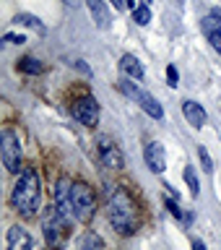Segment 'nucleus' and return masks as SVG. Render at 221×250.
Masks as SVG:
<instances>
[{
  "label": "nucleus",
  "instance_id": "obj_8",
  "mask_svg": "<svg viewBox=\"0 0 221 250\" xmlns=\"http://www.w3.org/2000/svg\"><path fill=\"white\" fill-rule=\"evenodd\" d=\"M143 159H146V167L154 172V175H159V172L167 169V151H164V146L159 141H151V144H146L143 148Z\"/></svg>",
  "mask_w": 221,
  "mask_h": 250
},
{
  "label": "nucleus",
  "instance_id": "obj_16",
  "mask_svg": "<svg viewBox=\"0 0 221 250\" xmlns=\"http://www.w3.org/2000/svg\"><path fill=\"white\" fill-rule=\"evenodd\" d=\"M13 23H19V26H26V29H34L37 34H44V31H47L44 23L39 21L37 16H31V13H19V16L13 19Z\"/></svg>",
  "mask_w": 221,
  "mask_h": 250
},
{
  "label": "nucleus",
  "instance_id": "obj_26",
  "mask_svg": "<svg viewBox=\"0 0 221 250\" xmlns=\"http://www.w3.org/2000/svg\"><path fill=\"white\" fill-rule=\"evenodd\" d=\"M109 3H112L115 8H125V0H109Z\"/></svg>",
  "mask_w": 221,
  "mask_h": 250
},
{
  "label": "nucleus",
  "instance_id": "obj_14",
  "mask_svg": "<svg viewBox=\"0 0 221 250\" xmlns=\"http://www.w3.org/2000/svg\"><path fill=\"white\" fill-rule=\"evenodd\" d=\"M136 102L141 104V109H143L146 115H151V117H154V120H161V117H164V109H161L159 102H156L154 94H148V91L141 89V94H138V99H136Z\"/></svg>",
  "mask_w": 221,
  "mask_h": 250
},
{
  "label": "nucleus",
  "instance_id": "obj_10",
  "mask_svg": "<svg viewBox=\"0 0 221 250\" xmlns=\"http://www.w3.org/2000/svg\"><path fill=\"white\" fill-rule=\"evenodd\" d=\"M62 227H68V222L52 208L50 214L44 216V237H47V242H50V245H58V242H60Z\"/></svg>",
  "mask_w": 221,
  "mask_h": 250
},
{
  "label": "nucleus",
  "instance_id": "obj_1",
  "mask_svg": "<svg viewBox=\"0 0 221 250\" xmlns=\"http://www.w3.org/2000/svg\"><path fill=\"white\" fill-rule=\"evenodd\" d=\"M107 219L117 234H133L138 229V211L136 203L125 188H115L107 198Z\"/></svg>",
  "mask_w": 221,
  "mask_h": 250
},
{
  "label": "nucleus",
  "instance_id": "obj_9",
  "mask_svg": "<svg viewBox=\"0 0 221 250\" xmlns=\"http://www.w3.org/2000/svg\"><path fill=\"white\" fill-rule=\"evenodd\" d=\"M201 26H203V34H206V39L211 42V47L221 55V13L214 11V13L203 16Z\"/></svg>",
  "mask_w": 221,
  "mask_h": 250
},
{
  "label": "nucleus",
  "instance_id": "obj_5",
  "mask_svg": "<svg viewBox=\"0 0 221 250\" xmlns=\"http://www.w3.org/2000/svg\"><path fill=\"white\" fill-rule=\"evenodd\" d=\"M70 115L76 117L81 125L86 128H97L99 125V104L94 97H81L73 102V107H70Z\"/></svg>",
  "mask_w": 221,
  "mask_h": 250
},
{
  "label": "nucleus",
  "instance_id": "obj_15",
  "mask_svg": "<svg viewBox=\"0 0 221 250\" xmlns=\"http://www.w3.org/2000/svg\"><path fill=\"white\" fill-rule=\"evenodd\" d=\"M120 70H122V76L133 78V81H143V65L138 62L136 55H122L120 58Z\"/></svg>",
  "mask_w": 221,
  "mask_h": 250
},
{
  "label": "nucleus",
  "instance_id": "obj_3",
  "mask_svg": "<svg viewBox=\"0 0 221 250\" xmlns=\"http://www.w3.org/2000/svg\"><path fill=\"white\" fill-rule=\"evenodd\" d=\"M70 198H73V214L78 222H91L94 214H97V195H94L91 185L86 183H73V190H70Z\"/></svg>",
  "mask_w": 221,
  "mask_h": 250
},
{
  "label": "nucleus",
  "instance_id": "obj_7",
  "mask_svg": "<svg viewBox=\"0 0 221 250\" xmlns=\"http://www.w3.org/2000/svg\"><path fill=\"white\" fill-rule=\"evenodd\" d=\"M97 144H99V156H101V162H104V167H109V169H122L125 167V156L112 138L101 136Z\"/></svg>",
  "mask_w": 221,
  "mask_h": 250
},
{
  "label": "nucleus",
  "instance_id": "obj_12",
  "mask_svg": "<svg viewBox=\"0 0 221 250\" xmlns=\"http://www.w3.org/2000/svg\"><path fill=\"white\" fill-rule=\"evenodd\" d=\"M83 3L91 11V19H94V23H97L99 29H109V26H112V16H109V8H107L104 0H83Z\"/></svg>",
  "mask_w": 221,
  "mask_h": 250
},
{
  "label": "nucleus",
  "instance_id": "obj_27",
  "mask_svg": "<svg viewBox=\"0 0 221 250\" xmlns=\"http://www.w3.org/2000/svg\"><path fill=\"white\" fill-rule=\"evenodd\" d=\"M125 5H128V8H133V11L138 8V5H136V0H125Z\"/></svg>",
  "mask_w": 221,
  "mask_h": 250
},
{
  "label": "nucleus",
  "instance_id": "obj_25",
  "mask_svg": "<svg viewBox=\"0 0 221 250\" xmlns=\"http://www.w3.org/2000/svg\"><path fill=\"white\" fill-rule=\"evenodd\" d=\"M62 3L70 5V8H78V5H81V0H62Z\"/></svg>",
  "mask_w": 221,
  "mask_h": 250
},
{
  "label": "nucleus",
  "instance_id": "obj_20",
  "mask_svg": "<svg viewBox=\"0 0 221 250\" xmlns=\"http://www.w3.org/2000/svg\"><path fill=\"white\" fill-rule=\"evenodd\" d=\"M78 248H104V240L97 237V234H83L81 240H78Z\"/></svg>",
  "mask_w": 221,
  "mask_h": 250
},
{
  "label": "nucleus",
  "instance_id": "obj_21",
  "mask_svg": "<svg viewBox=\"0 0 221 250\" xmlns=\"http://www.w3.org/2000/svg\"><path fill=\"white\" fill-rule=\"evenodd\" d=\"M164 203H167V208H169L172 216H177V219H182V222H185V216H182V211H180V206H177L175 198H167V195H164Z\"/></svg>",
  "mask_w": 221,
  "mask_h": 250
},
{
  "label": "nucleus",
  "instance_id": "obj_24",
  "mask_svg": "<svg viewBox=\"0 0 221 250\" xmlns=\"http://www.w3.org/2000/svg\"><path fill=\"white\" fill-rule=\"evenodd\" d=\"M167 76H169V86H177V78H180V76H177V68H175V65L167 68Z\"/></svg>",
  "mask_w": 221,
  "mask_h": 250
},
{
  "label": "nucleus",
  "instance_id": "obj_2",
  "mask_svg": "<svg viewBox=\"0 0 221 250\" xmlns=\"http://www.w3.org/2000/svg\"><path fill=\"white\" fill-rule=\"evenodd\" d=\"M39 198H42V185H39V175L34 167L21 169L19 180H16L11 190V206L19 211L21 216H31L39 208Z\"/></svg>",
  "mask_w": 221,
  "mask_h": 250
},
{
  "label": "nucleus",
  "instance_id": "obj_19",
  "mask_svg": "<svg viewBox=\"0 0 221 250\" xmlns=\"http://www.w3.org/2000/svg\"><path fill=\"white\" fill-rule=\"evenodd\" d=\"M133 21H136L138 26H148V23H151V8H148V5H138L136 11H133Z\"/></svg>",
  "mask_w": 221,
  "mask_h": 250
},
{
  "label": "nucleus",
  "instance_id": "obj_4",
  "mask_svg": "<svg viewBox=\"0 0 221 250\" xmlns=\"http://www.w3.org/2000/svg\"><path fill=\"white\" fill-rule=\"evenodd\" d=\"M0 156H3V167L8 172H19L21 169V159H23V146H21V138L16 136L11 128L3 130L0 136Z\"/></svg>",
  "mask_w": 221,
  "mask_h": 250
},
{
  "label": "nucleus",
  "instance_id": "obj_13",
  "mask_svg": "<svg viewBox=\"0 0 221 250\" xmlns=\"http://www.w3.org/2000/svg\"><path fill=\"white\" fill-rule=\"evenodd\" d=\"M31 245H34V240L29 237L26 229H21V227L8 229V250H29Z\"/></svg>",
  "mask_w": 221,
  "mask_h": 250
},
{
  "label": "nucleus",
  "instance_id": "obj_6",
  "mask_svg": "<svg viewBox=\"0 0 221 250\" xmlns=\"http://www.w3.org/2000/svg\"><path fill=\"white\" fill-rule=\"evenodd\" d=\"M70 190H73V185H70V180L60 177L58 183H55V190H52V198H55V211L65 219V222H70V216L73 214V198H70Z\"/></svg>",
  "mask_w": 221,
  "mask_h": 250
},
{
  "label": "nucleus",
  "instance_id": "obj_23",
  "mask_svg": "<svg viewBox=\"0 0 221 250\" xmlns=\"http://www.w3.org/2000/svg\"><path fill=\"white\" fill-rule=\"evenodd\" d=\"M3 42H8V44H23V42H26V37H23V34H11V31H8V34L3 37Z\"/></svg>",
  "mask_w": 221,
  "mask_h": 250
},
{
  "label": "nucleus",
  "instance_id": "obj_17",
  "mask_svg": "<svg viewBox=\"0 0 221 250\" xmlns=\"http://www.w3.org/2000/svg\"><path fill=\"white\" fill-rule=\"evenodd\" d=\"M19 70L31 73V76H39V73H44V62H39L37 58H21L19 60Z\"/></svg>",
  "mask_w": 221,
  "mask_h": 250
},
{
  "label": "nucleus",
  "instance_id": "obj_28",
  "mask_svg": "<svg viewBox=\"0 0 221 250\" xmlns=\"http://www.w3.org/2000/svg\"><path fill=\"white\" fill-rule=\"evenodd\" d=\"M146 3H148V0H146Z\"/></svg>",
  "mask_w": 221,
  "mask_h": 250
},
{
  "label": "nucleus",
  "instance_id": "obj_18",
  "mask_svg": "<svg viewBox=\"0 0 221 250\" xmlns=\"http://www.w3.org/2000/svg\"><path fill=\"white\" fill-rule=\"evenodd\" d=\"M182 177H185L187 188H190V195H193V198H198V193H201V183H198V175H195V169L190 167V164H187V167H185Z\"/></svg>",
  "mask_w": 221,
  "mask_h": 250
},
{
  "label": "nucleus",
  "instance_id": "obj_11",
  "mask_svg": "<svg viewBox=\"0 0 221 250\" xmlns=\"http://www.w3.org/2000/svg\"><path fill=\"white\" fill-rule=\"evenodd\" d=\"M182 115H185L187 125H193L195 130H201L203 125H206V120H208V115H206V109H203V104H198V102H193V99H185V102H182Z\"/></svg>",
  "mask_w": 221,
  "mask_h": 250
},
{
  "label": "nucleus",
  "instance_id": "obj_22",
  "mask_svg": "<svg viewBox=\"0 0 221 250\" xmlns=\"http://www.w3.org/2000/svg\"><path fill=\"white\" fill-rule=\"evenodd\" d=\"M198 156H201V162H203V169H206V172L214 169V159L208 156V151H206L203 146H198Z\"/></svg>",
  "mask_w": 221,
  "mask_h": 250
}]
</instances>
